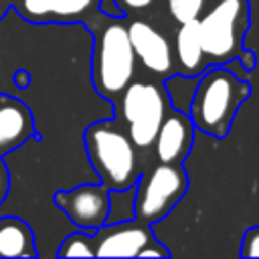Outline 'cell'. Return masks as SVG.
<instances>
[{
  "instance_id": "1",
  "label": "cell",
  "mask_w": 259,
  "mask_h": 259,
  "mask_svg": "<svg viewBox=\"0 0 259 259\" xmlns=\"http://www.w3.org/2000/svg\"><path fill=\"white\" fill-rule=\"evenodd\" d=\"M249 97V85L227 69H210L196 83L188 111L192 123L210 136H225L239 105Z\"/></svg>"
},
{
  "instance_id": "2",
  "label": "cell",
  "mask_w": 259,
  "mask_h": 259,
  "mask_svg": "<svg viewBox=\"0 0 259 259\" xmlns=\"http://www.w3.org/2000/svg\"><path fill=\"white\" fill-rule=\"evenodd\" d=\"M89 160L101 182L111 190H127L136 184L140 168L134 142L115 123L101 121L85 134Z\"/></svg>"
},
{
  "instance_id": "3",
  "label": "cell",
  "mask_w": 259,
  "mask_h": 259,
  "mask_svg": "<svg viewBox=\"0 0 259 259\" xmlns=\"http://www.w3.org/2000/svg\"><path fill=\"white\" fill-rule=\"evenodd\" d=\"M136 69V53L130 42L127 28L119 22H109L95 42L93 53V83L101 95L113 99L132 81Z\"/></svg>"
},
{
  "instance_id": "4",
  "label": "cell",
  "mask_w": 259,
  "mask_h": 259,
  "mask_svg": "<svg viewBox=\"0 0 259 259\" xmlns=\"http://www.w3.org/2000/svg\"><path fill=\"white\" fill-rule=\"evenodd\" d=\"M245 26L247 0H219L202 18H198L204 55L212 63H223L239 55Z\"/></svg>"
},
{
  "instance_id": "5",
  "label": "cell",
  "mask_w": 259,
  "mask_h": 259,
  "mask_svg": "<svg viewBox=\"0 0 259 259\" xmlns=\"http://www.w3.org/2000/svg\"><path fill=\"white\" fill-rule=\"evenodd\" d=\"M121 117L130 127V140L138 148L154 144L158 127L168 111L166 93L154 83H130L121 91Z\"/></svg>"
},
{
  "instance_id": "6",
  "label": "cell",
  "mask_w": 259,
  "mask_h": 259,
  "mask_svg": "<svg viewBox=\"0 0 259 259\" xmlns=\"http://www.w3.org/2000/svg\"><path fill=\"white\" fill-rule=\"evenodd\" d=\"M186 174L180 164H166L162 162L156 166L146 178H142L134 210L140 221L152 223L166 217L172 206L184 196L186 192Z\"/></svg>"
},
{
  "instance_id": "7",
  "label": "cell",
  "mask_w": 259,
  "mask_h": 259,
  "mask_svg": "<svg viewBox=\"0 0 259 259\" xmlns=\"http://www.w3.org/2000/svg\"><path fill=\"white\" fill-rule=\"evenodd\" d=\"M55 202L77 227L87 231L103 227L109 217V192L105 186L83 184L55 194Z\"/></svg>"
},
{
  "instance_id": "8",
  "label": "cell",
  "mask_w": 259,
  "mask_h": 259,
  "mask_svg": "<svg viewBox=\"0 0 259 259\" xmlns=\"http://www.w3.org/2000/svg\"><path fill=\"white\" fill-rule=\"evenodd\" d=\"M152 241V233L146 225L121 221L113 227H99L93 249L97 257H138Z\"/></svg>"
},
{
  "instance_id": "9",
  "label": "cell",
  "mask_w": 259,
  "mask_h": 259,
  "mask_svg": "<svg viewBox=\"0 0 259 259\" xmlns=\"http://www.w3.org/2000/svg\"><path fill=\"white\" fill-rule=\"evenodd\" d=\"M127 34H130L132 49L136 53V59H140L148 71L166 75L174 69L170 42L152 24L144 20H134L127 28Z\"/></svg>"
},
{
  "instance_id": "10",
  "label": "cell",
  "mask_w": 259,
  "mask_h": 259,
  "mask_svg": "<svg viewBox=\"0 0 259 259\" xmlns=\"http://www.w3.org/2000/svg\"><path fill=\"white\" fill-rule=\"evenodd\" d=\"M192 121L180 109L170 113L166 111L154 138L158 160L166 164H180L192 146Z\"/></svg>"
},
{
  "instance_id": "11",
  "label": "cell",
  "mask_w": 259,
  "mask_h": 259,
  "mask_svg": "<svg viewBox=\"0 0 259 259\" xmlns=\"http://www.w3.org/2000/svg\"><path fill=\"white\" fill-rule=\"evenodd\" d=\"M32 130L26 107L10 97L0 99V150L18 146Z\"/></svg>"
},
{
  "instance_id": "12",
  "label": "cell",
  "mask_w": 259,
  "mask_h": 259,
  "mask_svg": "<svg viewBox=\"0 0 259 259\" xmlns=\"http://www.w3.org/2000/svg\"><path fill=\"white\" fill-rule=\"evenodd\" d=\"M180 30L176 34V55H178V67L184 75H198L204 67V51L200 42V30H198V18L180 22Z\"/></svg>"
},
{
  "instance_id": "13",
  "label": "cell",
  "mask_w": 259,
  "mask_h": 259,
  "mask_svg": "<svg viewBox=\"0 0 259 259\" xmlns=\"http://www.w3.org/2000/svg\"><path fill=\"white\" fill-rule=\"evenodd\" d=\"M97 0H22L24 12L30 18H79Z\"/></svg>"
},
{
  "instance_id": "14",
  "label": "cell",
  "mask_w": 259,
  "mask_h": 259,
  "mask_svg": "<svg viewBox=\"0 0 259 259\" xmlns=\"http://www.w3.org/2000/svg\"><path fill=\"white\" fill-rule=\"evenodd\" d=\"M32 253V237L28 227L14 219L0 221V257H24Z\"/></svg>"
},
{
  "instance_id": "15",
  "label": "cell",
  "mask_w": 259,
  "mask_h": 259,
  "mask_svg": "<svg viewBox=\"0 0 259 259\" xmlns=\"http://www.w3.org/2000/svg\"><path fill=\"white\" fill-rule=\"evenodd\" d=\"M59 255L61 257H93L95 255L93 241L87 235L75 233V235H71V237L65 239Z\"/></svg>"
},
{
  "instance_id": "16",
  "label": "cell",
  "mask_w": 259,
  "mask_h": 259,
  "mask_svg": "<svg viewBox=\"0 0 259 259\" xmlns=\"http://www.w3.org/2000/svg\"><path fill=\"white\" fill-rule=\"evenodd\" d=\"M170 12L178 22H186L192 18H198L204 0H168Z\"/></svg>"
},
{
  "instance_id": "17",
  "label": "cell",
  "mask_w": 259,
  "mask_h": 259,
  "mask_svg": "<svg viewBox=\"0 0 259 259\" xmlns=\"http://www.w3.org/2000/svg\"><path fill=\"white\" fill-rule=\"evenodd\" d=\"M243 257H259V227H253L245 233L243 245H241Z\"/></svg>"
},
{
  "instance_id": "18",
  "label": "cell",
  "mask_w": 259,
  "mask_h": 259,
  "mask_svg": "<svg viewBox=\"0 0 259 259\" xmlns=\"http://www.w3.org/2000/svg\"><path fill=\"white\" fill-rule=\"evenodd\" d=\"M162 255H168V251H166L164 247H160L156 241H152L150 245H146V247L140 251L138 257H162Z\"/></svg>"
},
{
  "instance_id": "19",
  "label": "cell",
  "mask_w": 259,
  "mask_h": 259,
  "mask_svg": "<svg viewBox=\"0 0 259 259\" xmlns=\"http://www.w3.org/2000/svg\"><path fill=\"white\" fill-rule=\"evenodd\" d=\"M121 8H125V10H140V8H146V6H150L154 0H115Z\"/></svg>"
},
{
  "instance_id": "20",
  "label": "cell",
  "mask_w": 259,
  "mask_h": 259,
  "mask_svg": "<svg viewBox=\"0 0 259 259\" xmlns=\"http://www.w3.org/2000/svg\"><path fill=\"white\" fill-rule=\"evenodd\" d=\"M4 192H6V172H4V168L0 166V200H2Z\"/></svg>"
}]
</instances>
